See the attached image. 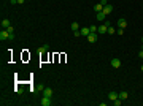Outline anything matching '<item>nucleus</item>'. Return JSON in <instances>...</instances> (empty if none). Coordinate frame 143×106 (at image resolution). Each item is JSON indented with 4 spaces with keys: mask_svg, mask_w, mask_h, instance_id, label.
<instances>
[{
    "mask_svg": "<svg viewBox=\"0 0 143 106\" xmlns=\"http://www.w3.org/2000/svg\"><path fill=\"white\" fill-rule=\"evenodd\" d=\"M111 66H113V68H119V66H121V60L119 59H111Z\"/></svg>",
    "mask_w": 143,
    "mask_h": 106,
    "instance_id": "0eeeda50",
    "label": "nucleus"
},
{
    "mask_svg": "<svg viewBox=\"0 0 143 106\" xmlns=\"http://www.w3.org/2000/svg\"><path fill=\"white\" fill-rule=\"evenodd\" d=\"M105 16H107V14H105L103 11H100V13H97V21H103V19H105Z\"/></svg>",
    "mask_w": 143,
    "mask_h": 106,
    "instance_id": "4468645a",
    "label": "nucleus"
},
{
    "mask_svg": "<svg viewBox=\"0 0 143 106\" xmlns=\"http://www.w3.org/2000/svg\"><path fill=\"white\" fill-rule=\"evenodd\" d=\"M24 2H26V0H18V3H19V5H22Z\"/></svg>",
    "mask_w": 143,
    "mask_h": 106,
    "instance_id": "393cba45",
    "label": "nucleus"
},
{
    "mask_svg": "<svg viewBox=\"0 0 143 106\" xmlns=\"http://www.w3.org/2000/svg\"><path fill=\"white\" fill-rule=\"evenodd\" d=\"M142 71H143V65H142Z\"/></svg>",
    "mask_w": 143,
    "mask_h": 106,
    "instance_id": "bb28decb",
    "label": "nucleus"
},
{
    "mask_svg": "<svg viewBox=\"0 0 143 106\" xmlns=\"http://www.w3.org/2000/svg\"><path fill=\"white\" fill-rule=\"evenodd\" d=\"M89 29H91V33H95V32L99 30V27H97V26H91Z\"/></svg>",
    "mask_w": 143,
    "mask_h": 106,
    "instance_id": "a211bd4d",
    "label": "nucleus"
},
{
    "mask_svg": "<svg viewBox=\"0 0 143 106\" xmlns=\"http://www.w3.org/2000/svg\"><path fill=\"white\" fill-rule=\"evenodd\" d=\"M107 32H108V33H110V35H113V33H115V32H116V30H115V29H113V27H108V30H107Z\"/></svg>",
    "mask_w": 143,
    "mask_h": 106,
    "instance_id": "6ab92c4d",
    "label": "nucleus"
},
{
    "mask_svg": "<svg viewBox=\"0 0 143 106\" xmlns=\"http://www.w3.org/2000/svg\"><path fill=\"white\" fill-rule=\"evenodd\" d=\"M0 40H10V33H8L7 29H2V32H0Z\"/></svg>",
    "mask_w": 143,
    "mask_h": 106,
    "instance_id": "f03ea898",
    "label": "nucleus"
},
{
    "mask_svg": "<svg viewBox=\"0 0 143 106\" xmlns=\"http://www.w3.org/2000/svg\"><path fill=\"white\" fill-rule=\"evenodd\" d=\"M72 30H73V32H75V30H78V29H79V24H78V22H72Z\"/></svg>",
    "mask_w": 143,
    "mask_h": 106,
    "instance_id": "2eb2a0df",
    "label": "nucleus"
},
{
    "mask_svg": "<svg viewBox=\"0 0 143 106\" xmlns=\"http://www.w3.org/2000/svg\"><path fill=\"white\" fill-rule=\"evenodd\" d=\"M48 49H49V46H48V44H43V46L40 48V52H46Z\"/></svg>",
    "mask_w": 143,
    "mask_h": 106,
    "instance_id": "dca6fc26",
    "label": "nucleus"
},
{
    "mask_svg": "<svg viewBox=\"0 0 143 106\" xmlns=\"http://www.w3.org/2000/svg\"><path fill=\"white\" fill-rule=\"evenodd\" d=\"M142 44H143V43H142ZM142 49H143V48H142Z\"/></svg>",
    "mask_w": 143,
    "mask_h": 106,
    "instance_id": "cd10ccee",
    "label": "nucleus"
},
{
    "mask_svg": "<svg viewBox=\"0 0 143 106\" xmlns=\"http://www.w3.org/2000/svg\"><path fill=\"white\" fill-rule=\"evenodd\" d=\"M7 30H8V33H14V29H13V27H11V26H10V27H8V29H7Z\"/></svg>",
    "mask_w": 143,
    "mask_h": 106,
    "instance_id": "4be33fe9",
    "label": "nucleus"
},
{
    "mask_svg": "<svg viewBox=\"0 0 143 106\" xmlns=\"http://www.w3.org/2000/svg\"><path fill=\"white\" fill-rule=\"evenodd\" d=\"M138 55H140V57H142V59H143V49H142V51H140V52H138Z\"/></svg>",
    "mask_w": 143,
    "mask_h": 106,
    "instance_id": "b1692460",
    "label": "nucleus"
},
{
    "mask_svg": "<svg viewBox=\"0 0 143 106\" xmlns=\"http://www.w3.org/2000/svg\"><path fill=\"white\" fill-rule=\"evenodd\" d=\"M102 11H103L105 14H111V11H113V5H110V3H108V5H105Z\"/></svg>",
    "mask_w": 143,
    "mask_h": 106,
    "instance_id": "423d86ee",
    "label": "nucleus"
},
{
    "mask_svg": "<svg viewBox=\"0 0 143 106\" xmlns=\"http://www.w3.org/2000/svg\"><path fill=\"white\" fill-rule=\"evenodd\" d=\"M118 97H119L121 100H127V97H129V95H127V92H126V90H123V92L118 93Z\"/></svg>",
    "mask_w": 143,
    "mask_h": 106,
    "instance_id": "ddd939ff",
    "label": "nucleus"
},
{
    "mask_svg": "<svg viewBox=\"0 0 143 106\" xmlns=\"http://www.w3.org/2000/svg\"><path fill=\"white\" fill-rule=\"evenodd\" d=\"M102 10H103V5H102V3H100V2H99V3H95V5H94V11H97V13H100V11H102Z\"/></svg>",
    "mask_w": 143,
    "mask_h": 106,
    "instance_id": "9d476101",
    "label": "nucleus"
},
{
    "mask_svg": "<svg viewBox=\"0 0 143 106\" xmlns=\"http://www.w3.org/2000/svg\"><path fill=\"white\" fill-rule=\"evenodd\" d=\"M118 35H124V29H118Z\"/></svg>",
    "mask_w": 143,
    "mask_h": 106,
    "instance_id": "5701e85b",
    "label": "nucleus"
},
{
    "mask_svg": "<svg viewBox=\"0 0 143 106\" xmlns=\"http://www.w3.org/2000/svg\"><path fill=\"white\" fill-rule=\"evenodd\" d=\"M118 27H119V29H126V27H127V21L124 19V18L118 19Z\"/></svg>",
    "mask_w": 143,
    "mask_h": 106,
    "instance_id": "39448f33",
    "label": "nucleus"
},
{
    "mask_svg": "<svg viewBox=\"0 0 143 106\" xmlns=\"http://www.w3.org/2000/svg\"><path fill=\"white\" fill-rule=\"evenodd\" d=\"M51 97H45L43 95V98H41V106H51Z\"/></svg>",
    "mask_w": 143,
    "mask_h": 106,
    "instance_id": "7ed1b4c3",
    "label": "nucleus"
},
{
    "mask_svg": "<svg viewBox=\"0 0 143 106\" xmlns=\"http://www.w3.org/2000/svg\"><path fill=\"white\" fill-rule=\"evenodd\" d=\"M110 26H111L110 22H108V21H105V24H103V26H100V27H99V30H97V32L100 33V35H103V33L107 32V30H108V27H110Z\"/></svg>",
    "mask_w": 143,
    "mask_h": 106,
    "instance_id": "f257e3e1",
    "label": "nucleus"
},
{
    "mask_svg": "<svg viewBox=\"0 0 143 106\" xmlns=\"http://www.w3.org/2000/svg\"><path fill=\"white\" fill-rule=\"evenodd\" d=\"M10 26H11V22H10L8 19H3V21H2V29H8Z\"/></svg>",
    "mask_w": 143,
    "mask_h": 106,
    "instance_id": "f8f14e48",
    "label": "nucleus"
},
{
    "mask_svg": "<svg viewBox=\"0 0 143 106\" xmlns=\"http://www.w3.org/2000/svg\"><path fill=\"white\" fill-rule=\"evenodd\" d=\"M73 35H75L76 38H79V37H81V32H79V30H75V32H73Z\"/></svg>",
    "mask_w": 143,
    "mask_h": 106,
    "instance_id": "aec40b11",
    "label": "nucleus"
},
{
    "mask_svg": "<svg viewBox=\"0 0 143 106\" xmlns=\"http://www.w3.org/2000/svg\"><path fill=\"white\" fill-rule=\"evenodd\" d=\"M142 43H143V37H142Z\"/></svg>",
    "mask_w": 143,
    "mask_h": 106,
    "instance_id": "a878e982",
    "label": "nucleus"
},
{
    "mask_svg": "<svg viewBox=\"0 0 143 106\" xmlns=\"http://www.w3.org/2000/svg\"><path fill=\"white\" fill-rule=\"evenodd\" d=\"M79 32H81V37H87V35L91 33V29H89V27H83Z\"/></svg>",
    "mask_w": 143,
    "mask_h": 106,
    "instance_id": "6e6552de",
    "label": "nucleus"
},
{
    "mask_svg": "<svg viewBox=\"0 0 143 106\" xmlns=\"http://www.w3.org/2000/svg\"><path fill=\"white\" fill-rule=\"evenodd\" d=\"M14 90H16V93H22V87H16Z\"/></svg>",
    "mask_w": 143,
    "mask_h": 106,
    "instance_id": "412c9836",
    "label": "nucleus"
},
{
    "mask_svg": "<svg viewBox=\"0 0 143 106\" xmlns=\"http://www.w3.org/2000/svg\"><path fill=\"white\" fill-rule=\"evenodd\" d=\"M43 95H45V97H52V89H49V87L43 89Z\"/></svg>",
    "mask_w": 143,
    "mask_h": 106,
    "instance_id": "1a4fd4ad",
    "label": "nucleus"
},
{
    "mask_svg": "<svg viewBox=\"0 0 143 106\" xmlns=\"http://www.w3.org/2000/svg\"><path fill=\"white\" fill-rule=\"evenodd\" d=\"M121 103H123V101H121V98H116L115 101H113V105H115V106H121Z\"/></svg>",
    "mask_w": 143,
    "mask_h": 106,
    "instance_id": "f3484780",
    "label": "nucleus"
},
{
    "mask_svg": "<svg viewBox=\"0 0 143 106\" xmlns=\"http://www.w3.org/2000/svg\"><path fill=\"white\" fill-rule=\"evenodd\" d=\"M116 98H119L116 92H110V93H108V100H111V101H115Z\"/></svg>",
    "mask_w": 143,
    "mask_h": 106,
    "instance_id": "9b49d317",
    "label": "nucleus"
},
{
    "mask_svg": "<svg viewBox=\"0 0 143 106\" xmlns=\"http://www.w3.org/2000/svg\"><path fill=\"white\" fill-rule=\"evenodd\" d=\"M86 38H87V41H89V43H92V44H94V43L97 41V38H99V37L95 35V33H89V35H87Z\"/></svg>",
    "mask_w": 143,
    "mask_h": 106,
    "instance_id": "20e7f679",
    "label": "nucleus"
}]
</instances>
